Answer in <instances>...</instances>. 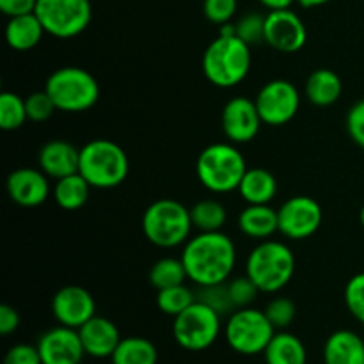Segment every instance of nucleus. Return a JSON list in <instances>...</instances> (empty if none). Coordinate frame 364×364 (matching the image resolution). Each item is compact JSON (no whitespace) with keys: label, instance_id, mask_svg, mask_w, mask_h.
Here are the masks:
<instances>
[{"label":"nucleus","instance_id":"obj_1","mask_svg":"<svg viewBox=\"0 0 364 364\" xmlns=\"http://www.w3.org/2000/svg\"><path fill=\"white\" fill-rule=\"evenodd\" d=\"M187 276L198 287L226 283L237 265L233 240L223 231H206L185 242L181 252Z\"/></svg>","mask_w":364,"mask_h":364},{"label":"nucleus","instance_id":"obj_2","mask_svg":"<svg viewBox=\"0 0 364 364\" xmlns=\"http://www.w3.org/2000/svg\"><path fill=\"white\" fill-rule=\"evenodd\" d=\"M251 46L238 36H223L213 39L203 55V71L208 82L230 89L244 82L251 70Z\"/></svg>","mask_w":364,"mask_h":364},{"label":"nucleus","instance_id":"obj_3","mask_svg":"<svg viewBox=\"0 0 364 364\" xmlns=\"http://www.w3.org/2000/svg\"><path fill=\"white\" fill-rule=\"evenodd\" d=\"M295 272V256L287 244L262 240L247 256L245 276L263 294H277L291 281Z\"/></svg>","mask_w":364,"mask_h":364},{"label":"nucleus","instance_id":"obj_4","mask_svg":"<svg viewBox=\"0 0 364 364\" xmlns=\"http://www.w3.org/2000/svg\"><path fill=\"white\" fill-rule=\"evenodd\" d=\"M244 155L233 142H215L199 153L196 173L203 187L215 194L238 191L242 178L247 171Z\"/></svg>","mask_w":364,"mask_h":364},{"label":"nucleus","instance_id":"obj_5","mask_svg":"<svg viewBox=\"0 0 364 364\" xmlns=\"http://www.w3.org/2000/svg\"><path fill=\"white\" fill-rule=\"evenodd\" d=\"M78 173L95 188H114L127 180L130 160L119 144L109 139L89 141L80 149Z\"/></svg>","mask_w":364,"mask_h":364},{"label":"nucleus","instance_id":"obj_6","mask_svg":"<svg viewBox=\"0 0 364 364\" xmlns=\"http://www.w3.org/2000/svg\"><path fill=\"white\" fill-rule=\"evenodd\" d=\"M194 228L191 210L174 199H159L146 208L142 215V231L153 245L162 249L178 247L188 240Z\"/></svg>","mask_w":364,"mask_h":364},{"label":"nucleus","instance_id":"obj_7","mask_svg":"<svg viewBox=\"0 0 364 364\" xmlns=\"http://www.w3.org/2000/svg\"><path fill=\"white\" fill-rule=\"evenodd\" d=\"M45 91L60 112H85L100 100V85L96 78L78 66H64L53 71L46 80Z\"/></svg>","mask_w":364,"mask_h":364},{"label":"nucleus","instance_id":"obj_8","mask_svg":"<svg viewBox=\"0 0 364 364\" xmlns=\"http://www.w3.org/2000/svg\"><path fill=\"white\" fill-rule=\"evenodd\" d=\"M276 333L277 331L267 318L265 311L251 306L235 309L224 329L228 345L242 355L263 354Z\"/></svg>","mask_w":364,"mask_h":364},{"label":"nucleus","instance_id":"obj_9","mask_svg":"<svg viewBox=\"0 0 364 364\" xmlns=\"http://www.w3.org/2000/svg\"><path fill=\"white\" fill-rule=\"evenodd\" d=\"M220 329L223 323L219 313L201 301H196L191 308L174 316L173 336L185 350L201 352L215 343Z\"/></svg>","mask_w":364,"mask_h":364},{"label":"nucleus","instance_id":"obj_10","mask_svg":"<svg viewBox=\"0 0 364 364\" xmlns=\"http://www.w3.org/2000/svg\"><path fill=\"white\" fill-rule=\"evenodd\" d=\"M34 13L46 34L71 39L89 27L92 7L89 0H38Z\"/></svg>","mask_w":364,"mask_h":364},{"label":"nucleus","instance_id":"obj_11","mask_svg":"<svg viewBox=\"0 0 364 364\" xmlns=\"http://www.w3.org/2000/svg\"><path fill=\"white\" fill-rule=\"evenodd\" d=\"M255 102L263 124L283 127L297 116L299 107H301V95L291 82L277 78V80L267 82L259 89Z\"/></svg>","mask_w":364,"mask_h":364},{"label":"nucleus","instance_id":"obj_12","mask_svg":"<svg viewBox=\"0 0 364 364\" xmlns=\"http://www.w3.org/2000/svg\"><path fill=\"white\" fill-rule=\"evenodd\" d=\"M279 233L290 240H306L318 231L322 224V206L309 196H294L277 210Z\"/></svg>","mask_w":364,"mask_h":364},{"label":"nucleus","instance_id":"obj_13","mask_svg":"<svg viewBox=\"0 0 364 364\" xmlns=\"http://www.w3.org/2000/svg\"><path fill=\"white\" fill-rule=\"evenodd\" d=\"M308 31L297 13L290 9L270 11L265 16V43L281 53H295L304 48Z\"/></svg>","mask_w":364,"mask_h":364},{"label":"nucleus","instance_id":"obj_14","mask_svg":"<svg viewBox=\"0 0 364 364\" xmlns=\"http://www.w3.org/2000/svg\"><path fill=\"white\" fill-rule=\"evenodd\" d=\"M220 123H223L224 135L230 139V142L245 144V142L256 139L263 121L256 102L245 98V96H237L224 105Z\"/></svg>","mask_w":364,"mask_h":364},{"label":"nucleus","instance_id":"obj_15","mask_svg":"<svg viewBox=\"0 0 364 364\" xmlns=\"http://www.w3.org/2000/svg\"><path fill=\"white\" fill-rule=\"evenodd\" d=\"M38 350L43 364H80L85 358L78 329L60 323L39 336Z\"/></svg>","mask_w":364,"mask_h":364},{"label":"nucleus","instance_id":"obj_16","mask_svg":"<svg viewBox=\"0 0 364 364\" xmlns=\"http://www.w3.org/2000/svg\"><path fill=\"white\" fill-rule=\"evenodd\" d=\"M52 313L60 326L80 329L96 315V302L85 288L71 284L53 295Z\"/></svg>","mask_w":364,"mask_h":364},{"label":"nucleus","instance_id":"obj_17","mask_svg":"<svg viewBox=\"0 0 364 364\" xmlns=\"http://www.w3.org/2000/svg\"><path fill=\"white\" fill-rule=\"evenodd\" d=\"M7 194L11 201L25 208L43 205L50 196L48 176L41 169L20 167L7 178Z\"/></svg>","mask_w":364,"mask_h":364},{"label":"nucleus","instance_id":"obj_18","mask_svg":"<svg viewBox=\"0 0 364 364\" xmlns=\"http://www.w3.org/2000/svg\"><path fill=\"white\" fill-rule=\"evenodd\" d=\"M78 334H80L85 355H91L96 359L112 358L114 350L123 340L119 329L112 320L96 315L78 329Z\"/></svg>","mask_w":364,"mask_h":364},{"label":"nucleus","instance_id":"obj_19","mask_svg":"<svg viewBox=\"0 0 364 364\" xmlns=\"http://www.w3.org/2000/svg\"><path fill=\"white\" fill-rule=\"evenodd\" d=\"M39 169L48 178L60 180L64 176L78 173L80 166V149L63 139L45 142L38 153Z\"/></svg>","mask_w":364,"mask_h":364},{"label":"nucleus","instance_id":"obj_20","mask_svg":"<svg viewBox=\"0 0 364 364\" xmlns=\"http://www.w3.org/2000/svg\"><path fill=\"white\" fill-rule=\"evenodd\" d=\"M326 364H364V338L341 329L331 334L323 345Z\"/></svg>","mask_w":364,"mask_h":364},{"label":"nucleus","instance_id":"obj_21","mask_svg":"<svg viewBox=\"0 0 364 364\" xmlns=\"http://www.w3.org/2000/svg\"><path fill=\"white\" fill-rule=\"evenodd\" d=\"M242 233L256 240H267L279 231L277 210L269 205H247L238 215Z\"/></svg>","mask_w":364,"mask_h":364},{"label":"nucleus","instance_id":"obj_22","mask_svg":"<svg viewBox=\"0 0 364 364\" xmlns=\"http://www.w3.org/2000/svg\"><path fill=\"white\" fill-rule=\"evenodd\" d=\"M45 27L36 16V13L21 14V16L9 18L6 27L7 45L18 52H27L39 45L45 34Z\"/></svg>","mask_w":364,"mask_h":364},{"label":"nucleus","instance_id":"obj_23","mask_svg":"<svg viewBox=\"0 0 364 364\" xmlns=\"http://www.w3.org/2000/svg\"><path fill=\"white\" fill-rule=\"evenodd\" d=\"M238 192L247 205H269L277 194V181L270 171L252 167L245 171Z\"/></svg>","mask_w":364,"mask_h":364},{"label":"nucleus","instance_id":"obj_24","mask_svg":"<svg viewBox=\"0 0 364 364\" xmlns=\"http://www.w3.org/2000/svg\"><path fill=\"white\" fill-rule=\"evenodd\" d=\"M304 91L313 105L329 107L340 100L341 92H343V82L336 71L320 68L309 75Z\"/></svg>","mask_w":364,"mask_h":364},{"label":"nucleus","instance_id":"obj_25","mask_svg":"<svg viewBox=\"0 0 364 364\" xmlns=\"http://www.w3.org/2000/svg\"><path fill=\"white\" fill-rule=\"evenodd\" d=\"M267 364H306L308 352L295 334L277 331L263 352Z\"/></svg>","mask_w":364,"mask_h":364},{"label":"nucleus","instance_id":"obj_26","mask_svg":"<svg viewBox=\"0 0 364 364\" xmlns=\"http://www.w3.org/2000/svg\"><path fill=\"white\" fill-rule=\"evenodd\" d=\"M89 191H91L89 181L80 173H75L55 181L53 199L63 210L75 212V210H80L87 203Z\"/></svg>","mask_w":364,"mask_h":364},{"label":"nucleus","instance_id":"obj_27","mask_svg":"<svg viewBox=\"0 0 364 364\" xmlns=\"http://www.w3.org/2000/svg\"><path fill=\"white\" fill-rule=\"evenodd\" d=\"M110 361L112 364H156L159 350L148 338H123L114 350Z\"/></svg>","mask_w":364,"mask_h":364},{"label":"nucleus","instance_id":"obj_28","mask_svg":"<svg viewBox=\"0 0 364 364\" xmlns=\"http://www.w3.org/2000/svg\"><path fill=\"white\" fill-rule=\"evenodd\" d=\"M191 219L194 228L206 233V231H220L226 224L228 213L223 203L215 199H203L191 208Z\"/></svg>","mask_w":364,"mask_h":364},{"label":"nucleus","instance_id":"obj_29","mask_svg":"<svg viewBox=\"0 0 364 364\" xmlns=\"http://www.w3.org/2000/svg\"><path fill=\"white\" fill-rule=\"evenodd\" d=\"M185 279H188V276L181 258H162L149 270V283L156 291L185 284Z\"/></svg>","mask_w":364,"mask_h":364},{"label":"nucleus","instance_id":"obj_30","mask_svg":"<svg viewBox=\"0 0 364 364\" xmlns=\"http://www.w3.org/2000/svg\"><path fill=\"white\" fill-rule=\"evenodd\" d=\"M25 98L11 91L0 95V128L6 132H14L21 128L27 121Z\"/></svg>","mask_w":364,"mask_h":364},{"label":"nucleus","instance_id":"obj_31","mask_svg":"<svg viewBox=\"0 0 364 364\" xmlns=\"http://www.w3.org/2000/svg\"><path fill=\"white\" fill-rule=\"evenodd\" d=\"M196 301L198 299L194 297L191 288H187L185 284L164 288V290H159V294H156V306H159V309L164 315L169 316H178L185 309L191 308Z\"/></svg>","mask_w":364,"mask_h":364},{"label":"nucleus","instance_id":"obj_32","mask_svg":"<svg viewBox=\"0 0 364 364\" xmlns=\"http://www.w3.org/2000/svg\"><path fill=\"white\" fill-rule=\"evenodd\" d=\"M265 315L270 320L276 331H284L294 323L295 315H297V308H295L294 301L288 297H276L265 306Z\"/></svg>","mask_w":364,"mask_h":364},{"label":"nucleus","instance_id":"obj_33","mask_svg":"<svg viewBox=\"0 0 364 364\" xmlns=\"http://www.w3.org/2000/svg\"><path fill=\"white\" fill-rule=\"evenodd\" d=\"M199 297L198 301H201L203 304L210 306L212 309H215L220 316L226 315V313H233L235 306L231 302L230 291H228V284H210V287H199Z\"/></svg>","mask_w":364,"mask_h":364},{"label":"nucleus","instance_id":"obj_34","mask_svg":"<svg viewBox=\"0 0 364 364\" xmlns=\"http://www.w3.org/2000/svg\"><path fill=\"white\" fill-rule=\"evenodd\" d=\"M237 36L249 46L265 43V16L258 13H247L235 23Z\"/></svg>","mask_w":364,"mask_h":364},{"label":"nucleus","instance_id":"obj_35","mask_svg":"<svg viewBox=\"0 0 364 364\" xmlns=\"http://www.w3.org/2000/svg\"><path fill=\"white\" fill-rule=\"evenodd\" d=\"M25 109H27V117L34 123H43V121L50 119L53 112L57 110L55 103L50 98L46 91H36L25 98Z\"/></svg>","mask_w":364,"mask_h":364},{"label":"nucleus","instance_id":"obj_36","mask_svg":"<svg viewBox=\"0 0 364 364\" xmlns=\"http://www.w3.org/2000/svg\"><path fill=\"white\" fill-rule=\"evenodd\" d=\"M345 304L355 320L364 326V272L355 274L345 287Z\"/></svg>","mask_w":364,"mask_h":364},{"label":"nucleus","instance_id":"obj_37","mask_svg":"<svg viewBox=\"0 0 364 364\" xmlns=\"http://www.w3.org/2000/svg\"><path fill=\"white\" fill-rule=\"evenodd\" d=\"M228 291H230V297L235 309L249 308L259 294L258 287H256L247 276L235 277V279L228 284Z\"/></svg>","mask_w":364,"mask_h":364},{"label":"nucleus","instance_id":"obj_38","mask_svg":"<svg viewBox=\"0 0 364 364\" xmlns=\"http://www.w3.org/2000/svg\"><path fill=\"white\" fill-rule=\"evenodd\" d=\"M203 13L206 20L215 25L230 23L231 18L237 13V0H205Z\"/></svg>","mask_w":364,"mask_h":364},{"label":"nucleus","instance_id":"obj_39","mask_svg":"<svg viewBox=\"0 0 364 364\" xmlns=\"http://www.w3.org/2000/svg\"><path fill=\"white\" fill-rule=\"evenodd\" d=\"M4 364H43L38 345L18 343L4 355Z\"/></svg>","mask_w":364,"mask_h":364},{"label":"nucleus","instance_id":"obj_40","mask_svg":"<svg viewBox=\"0 0 364 364\" xmlns=\"http://www.w3.org/2000/svg\"><path fill=\"white\" fill-rule=\"evenodd\" d=\"M347 130L352 141L364 149V100H359L348 110Z\"/></svg>","mask_w":364,"mask_h":364},{"label":"nucleus","instance_id":"obj_41","mask_svg":"<svg viewBox=\"0 0 364 364\" xmlns=\"http://www.w3.org/2000/svg\"><path fill=\"white\" fill-rule=\"evenodd\" d=\"M38 0H0V11L9 18L34 13Z\"/></svg>","mask_w":364,"mask_h":364},{"label":"nucleus","instance_id":"obj_42","mask_svg":"<svg viewBox=\"0 0 364 364\" xmlns=\"http://www.w3.org/2000/svg\"><path fill=\"white\" fill-rule=\"evenodd\" d=\"M20 327V315L16 309L9 304L0 306V334L9 336Z\"/></svg>","mask_w":364,"mask_h":364},{"label":"nucleus","instance_id":"obj_43","mask_svg":"<svg viewBox=\"0 0 364 364\" xmlns=\"http://www.w3.org/2000/svg\"><path fill=\"white\" fill-rule=\"evenodd\" d=\"M295 0H259L262 6H265L269 11H281V9H290V6Z\"/></svg>","mask_w":364,"mask_h":364},{"label":"nucleus","instance_id":"obj_44","mask_svg":"<svg viewBox=\"0 0 364 364\" xmlns=\"http://www.w3.org/2000/svg\"><path fill=\"white\" fill-rule=\"evenodd\" d=\"M295 2L301 4L302 7H318V6H323V4L331 2V0H295Z\"/></svg>","mask_w":364,"mask_h":364},{"label":"nucleus","instance_id":"obj_45","mask_svg":"<svg viewBox=\"0 0 364 364\" xmlns=\"http://www.w3.org/2000/svg\"><path fill=\"white\" fill-rule=\"evenodd\" d=\"M359 220H361V226L364 228V206L361 208V213H359Z\"/></svg>","mask_w":364,"mask_h":364},{"label":"nucleus","instance_id":"obj_46","mask_svg":"<svg viewBox=\"0 0 364 364\" xmlns=\"http://www.w3.org/2000/svg\"><path fill=\"white\" fill-rule=\"evenodd\" d=\"M363 338H364V336H363Z\"/></svg>","mask_w":364,"mask_h":364}]
</instances>
